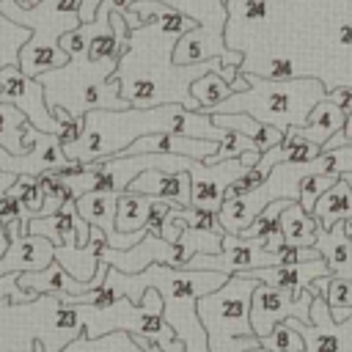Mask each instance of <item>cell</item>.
<instances>
[{"label":"cell","instance_id":"cell-1","mask_svg":"<svg viewBox=\"0 0 352 352\" xmlns=\"http://www.w3.org/2000/svg\"><path fill=\"white\" fill-rule=\"evenodd\" d=\"M250 88L234 91L212 113H250L261 124H272L280 132L289 126L305 124L311 107L327 96V85L316 77H292V80H264L245 74Z\"/></svg>","mask_w":352,"mask_h":352},{"label":"cell","instance_id":"cell-2","mask_svg":"<svg viewBox=\"0 0 352 352\" xmlns=\"http://www.w3.org/2000/svg\"><path fill=\"white\" fill-rule=\"evenodd\" d=\"M0 11L30 28V38L19 50V69L30 77H38L50 69L66 66L69 52L58 44L66 30H74L80 22V0H41L33 8L19 6L16 0H0Z\"/></svg>","mask_w":352,"mask_h":352},{"label":"cell","instance_id":"cell-3","mask_svg":"<svg viewBox=\"0 0 352 352\" xmlns=\"http://www.w3.org/2000/svg\"><path fill=\"white\" fill-rule=\"evenodd\" d=\"M118 63H94L88 55L69 58L66 66L50 69L36 80L44 85V96L50 107H66L74 116H85V110L104 107V110H126L132 107L121 96V85L113 77Z\"/></svg>","mask_w":352,"mask_h":352},{"label":"cell","instance_id":"cell-4","mask_svg":"<svg viewBox=\"0 0 352 352\" xmlns=\"http://www.w3.org/2000/svg\"><path fill=\"white\" fill-rule=\"evenodd\" d=\"M256 286L258 280L250 275H228L220 289L198 297L195 308L206 327L209 352H245L261 346L250 324V300Z\"/></svg>","mask_w":352,"mask_h":352},{"label":"cell","instance_id":"cell-5","mask_svg":"<svg viewBox=\"0 0 352 352\" xmlns=\"http://www.w3.org/2000/svg\"><path fill=\"white\" fill-rule=\"evenodd\" d=\"M316 292L308 286L300 294L289 292V289H278L270 283H261L253 289V300H250V324L256 330V336H267L280 319H300L305 324H311V305H314Z\"/></svg>","mask_w":352,"mask_h":352},{"label":"cell","instance_id":"cell-6","mask_svg":"<svg viewBox=\"0 0 352 352\" xmlns=\"http://www.w3.org/2000/svg\"><path fill=\"white\" fill-rule=\"evenodd\" d=\"M0 102H8L14 107H19L36 129L58 135V121H55V116L47 104L44 85L36 77L25 74L16 63L0 69Z\"/></svg>","mask_w":352,"mask_h":352},{"label":"cell","instance_id":"cell-7","mask_svg":"<svg viewBox=\"0 0 352 352\" xmlns=\"http://www.w3.org/2000/svg\"><path fill=\"white\" fill-rule=\"evenodd\" d=\"M305 336V352H352V316L336 322L330 316V305L324 297H314L311 305V324H300Z\"/></svg>","mask_w":352,"mask_h":352},{"label":"cell","instance_id":"cell-8","mask_svg":"<svg viewBox=\"0 0 352 352\" xmlns=\"http://www.w3.org/2000/svg\"><path fill=\"white\" fill-rule=\"evenodd\" d=\"M102 258L126 272V275H135L140 270H146L148 264H170V267H179L182 270V256L176 250V245L165 242L160 234H146L140 242H135L132 248L126 250H116V248H102Z\"/></svg>","mask_w":352,"mask_h":352},{"label":"cell","instance_id":"cell-9","mask_svg":"<svg viewBox=\"0 0 352 352\" xmlns=\"http://www.w3.org/2000/svg\"><path fill=\"white\" fill-rule=\"evenodd\" d=\"M116 201H118V192H107V190H91V192H82L80 198H74L77 204V212L91 223V226H99L107 236V248H116V250H126L132 248L135 242H140L148 228H140V231H132V234H121L116 228Z\"/></svg>","mask_w":352,"mask_h":352},{"label":"cell","instance_id":"cell-10","mask_svg":"<svg viewBox=\"0 0 352 352\" xmlns=\"http://www.w3.org/2000/svg\"><path fill=\"white\" fill-rule=\"evenodd\" d=\"M217 143L220 140L192 138V135H176V132H148V135L135 138L118 157L165 151V154H182V157H192V160H206L209 154L217 151Z\"/></svg>","mask_w":352,"mask_h":352},{"label":"cell","instance_id":"cell-11","mask_svg":"<svg viewBox=\"0 0 352 352\" xmlns=\"http://www.w3.org/2000/svg\"><path fill=\"white\" fill-rule=\"evenodd\" d=\"M132 192H143V195H154L162 201H170L176 206H192V182L187 170H160V168H148L143 173H138L129 187Z\"/></svg>","mask_w":352,"mask_h":352},{"label":"cell","instance_id":"cell-12","mask_svg":"<svg viewBox=\"0 0 352 352\" xmlns=\"http://www.w3.org/2000/svg\"><path fill=\"white\" fill-rule=\"evenodd\" d=\"M250 278L278 286V289H289L294 294H300L302 289H308L311 280L322 278V275H333L324 256L319 258H308V261H294V264H275V267H261V270H250Z\"/></svg>","mask_w":352,"mask_h":352},{"label":"cell","instance_id":"cell-13","mask_svg":"<svg viewBox=\"0 0 352 352\" xmlns=\"http://www.w3.org/2000/svg\"><path fill=\"white\" fill-rule=\"evenodd\" d=\"M107 245V236L99 226H91V239L88 245H55V261L77 280H91L96 275V267L102 261V248Z\"/></svg>","mask_w":352,"mask_h":352},{"label":"cell","instance_id":"cell-14","mask_svg":"<svg viewBox=\"0 0 352 352\" xmlns=\"http://www.w3.org/2000/svg\"><path fill=\"white\" fill-rule=\"evenodd\" d=\"M314 248L324 256L330 272L336 278H346L352 280V239L344 234L341 220H336L330 228L316 223V242Z\"/></svg>","mask_w":352,"mask_h":352},{"label":"cell","instance_id":"cell-15","mask_svg":"<svg viewBox=\"0 0 352 352\" xmlns=\"http://www.w3.org/2000/svg\"><path fill=\"white\" fill-rule=\"evenodd\" d=\"M344 121H346V116L341 113V107H338L330 96H324V99H319V102L311 107L305 124H300V126H289V129L297 132L300 138L311 140V143L324 146L336 132H341Z\"/></svg>","mask_w":352,"mask_h":352},{"label":"cell","instance_id":"cell-16","mask_svg":"<svg viewBox=\"0 0 352 352\" xmlns=\"http://www.w3.org/2000/svg\"><path fill=\"white\" fill-rule=\"evenodd\" d=\"M292 204V198H272L253 220H250V226H245L242 231H239V236H245V239H261V245L267 248V250H280L283 245H286V239H283V226H280V214H283V209Z\"/></svg>","mask_w":352,"mask_h":352},{"label":"cell","instance_id":"cell-17","mask_svg":"<svg viewBox=\"0 0 352 352\" xmlns=\"http://www.w3.org/2000/svg\"><path fill=\"white\" fill-rule=\"evenodd\" d=\"M74 217H77V204L74 198H69L55 214L28 217L22 223V234H38V236H47L52 245H66V242H74Z\"/></svg>","mask_w":352,"mask_h":352},{"label":"cell","instance_id":"cell-18","mask_svg":"<svg viewBox=\"0 0 352 352\" xmlns=\"http://www.w3.org/2000/svg\"><path fill=\"white\" fill-rule=\"evenodd\" d=\"M209 116H212V124H214V126L236 129V132L253 138L261 154L283 140V132H280L278 126H272V124H261V121L253 118L250 113H209Z\"/></svg>","mask_w":352,"mask_h":352},{"label":"cell","instance_id":"cell-19","mask_svg":"<svg viewBox=\"0 0 352 352\" xmlns=\"http://www.w3.org/2000/svg\"><path fill=\"white\" fill-rule=\"evenodd\" d=\"M33 352H44V344L38 338L33 344ZM58 352H146V349L135 341L132 333H126V330H110V333H104L99 338H88L85 333H80L74 341H69Z\"/></svg>","mask_w":352,"mask_h":352},{"label":"cell","instance_id":"cell-20","mask_svg":"<svg viewBox=\"0 0 352 352\" xmlns=\"http://www.w3.org/2000/svg\"><path fill=\"white\" fill-rule=\"evenodd\" d=\"M311 214H314L316 223L324 226V228H330L336 220L349 217V214H352V184H349L344 176H338V182L316 198Z\"/></svg>","mask_w":352,"mask_h":352},{"label":"cell","instance_id":"cell-21","mask_svg":"<svg viewBox=\"0 0 352 352\" xmlns=\"http://www.w3.org/2000/svg\"><path fill=\"white\" fill-rule=\"evenodd\" d=\"M154 201H157L154 195L121 190V192H118V201H116V228H118L121 234H132V231L146 228Z\"/></svg>","mask_w":352,"mask_h":352},{"label":"cell","instance_id":"cell-22","mask_svg":"<svg viewBox=\"0 0 352 352\" xmlns=\"http://www.w3.org/2000/svg\"><path fill=\"white\" fill-rule=\"evenodd\" d=\"M280 226H283V239L286 245H314L316 242V217L311 212H305L300 206V201H292L283 214H280Z\"/></svg>","mask_w":352,"mask_h":352},{"label":"cell","instance_id":"cell-23","mask_svg":"<svg viewBox=\"0 0 352 352\" xmlns=\"http://www.w3.org/2000/svg\"><path fill=\"white\" fill-rule=\"evenodd\" d=\"M234 94V88H231V82H226L223 77H220V72H204L201 77H195L192 82H190V96L198 102V107L204 110V113H212L220 102H226L228 96Z\"/></svg>","mask_w":352,"mask_h":352},{"label":"cell","instance_id":"cell-24","mask_svg":"<svg viewBox=\"0 0 352 352\" xmlns=\"http://www.w3.org/2000/svg\"><path fill=\"white\" fill-rule=\"evenodd\" d=\"M300 319L289 316V319H280L267 336H261V346L267 352H305V336L300 330Z\"/></svg>","mask_w":352,"mask_h":352},{"label":"cell","instance_id":"cell-25","mask_svg":"<svg viewBox=\"0 0 352 352\" xmlns=\"http://www.w3.org/2000/svg\"><path fill=\"white\" fill-rule=\"evenodd\" d=\"M176 250L182 256V267L195 256V253H220L223 250V234L209 231V228H192L184 226L182 236L176 239Z\"/></svg>","mask_w":352,"mask_h":352},{"label":"cell","instance_id":"cell-26","mask_svg":"<svg viewBox=\"0 0 352 352\" xmlns=\"http://www.w3.org/2000/svg\"><path fill=\"white\" fill-rule=\"evenodd\" d=\"M25 124H30V121L19 107L0 102V146H6L11 154H28L30 151V146L22 143Z\"/></svg>","mask_w":352,"mask_h":352},{"label":"cell","instance_id":"cell-27","mask_svg":"<svg viewBox=\"0 0 352 352\" xmlns=\"http://www.w3.org/2000/svg\"><path fill=\"white\" fill-rule=\"evenodd\" d=\"M28 38H30V28L8 19L0 11V69L19 63V50H22V44Z\"/></svg>","mask_w":352,"mask_h":352},{"label":"cell","instance_id":"cell-28","mask_svg":"<svg viewBox=\"0 0 352 352\" xmlns=\"http://www.w3.org/2000/svg\"><path fill=\"white\" fill-rule=\"evenodd\" d=\"M319 297H324V302L330 308H349L352 305V280L346 278H336V275H322L316 280L308 283Z\"/></svg>","mask_w":352,"mask_h":352},{"label":"cell","instance_id":"cell-29","mask_svg":"<svg viewBox=\"0 0 352 352\" xmlns=\"http://www.w3.org/2000/svg\"><path fill=\"white\" fill-rule=\"evenodd\" d=\"M220 129H223V138L217 143V151L204 160L206 165H214V162H223V160H234V157H239L248 148H258L253 138H248V135H242L236 129H226V126H220Z\"/></svg>","mask_w":352,"mask_h":352},{"label":"cell","instance_id":"cell-30","mask_svg":"<svg viewBox=\"0 0 352 352\" xmlns=\"http://www.w3.org/2000/svg\"><path fill=\"white\" fill-rule=\"evenodd\" d=\"M6 192H11L14 198H19L30 217H38V214H41L44 192H41V187H38V179H36V176H28V173L16 176V179H14V184H11Z\"/></svg>","mask_w":352,"mask_h":352},{"label":"cell","instance_id":"cell-31","mask_svg":"<svg viewBox=\"0 0 352 352\" xmlns=\"http://www.w3.org/2000/svg\"><path fill=\"white\" fill-rule=\"evenodd\" d=\"M336 182H338V173H308V176H302V182H300V198H297L300 206L305 212H314L316 198L324 190H330Z\"/></svg>","mask_w":352,"mask_h":352},{"label":"cell","instance_id":"cell-32","mask_svg":"<svg viewBox=\"0 0 352 352\" xmlns=\"http://www.w3.org/2000/svg\"><path fill=\"white\" fill-rule=\"evenodd\" d=\"M50 110H52V116L58 121V135L55 138L60 140V146H69V143L80 140V135L85 129V116H74L66 107H50Z\"/></svg>","mask_w":352,"mask_h":352},{"label":"cell","instance_id":"cell-33","mask_svg":"<svg viewBox=\"0 0 352 352\" xmlns=\"http://www.w3.org/2000/svg\"><path fill=\"white\" fill-rule=\"evenodd\" d=\"M38 294L25 292L19 286V272H8L0 275V305H22V302H33Z\"/></svg>","mask_w":352,"mask_h":352},{"label":"cell","instance_id":"cell-34","mask_svg":"<svg viewBox=\"0 0 352 352\" xmlns=\"http://www.w3.org/2000/svg\"><path fill=\"white\" fill-rule=\"evenodd\" d=\"M30 214H28V209L22 206V201L19 198H14L11 192H0V220L3 223H25Z\"/></svg>","mask_w":352,"mask_h":352},{"label":"cell","instance_id":"cell-35","mask_svg":"<svg viewBox=\"0 0 352 352\" xmlns=\"http://www.w3.org/2000/svg\"><path fill=\"white\" fill-rule=\"evenodd\" d=\"M184 217L179 214V206H170V212L165 214V220H162V228H160V236L165 239V242H170V245H176V239L182 236V231H184Z\"/></svg>","mask_w":352,"mask_h":352},{"label":"cell","instance_id":"cell-36","mask_svg":"<svg viewBox=\"0 0 352 352\" xmlns=\"http://www.w3.org/2000/svg\"><path fill=\"white\" fill-rule=\"evenodd\" d=\"M146 338H148V336H146ZM151 341H157L165 352H187V349H184V344H182V341L176 338V333L170 330V324H168V322H165V327H162Z\"/></svg>","mask_w":352,"mask_h":352},{"label":"cell","instance_id":"cell-37","mask_svg":"<svg viewBox=\"0 0 352 352\" xmlns=\"http://www.w3.org/2000/svg\"><path fill=\"white\" fill-rule=\"evenodd\" d=\"M327 96L341 107V113H344V116H349V113H352V85H336V88H330V91H327Z\"/></svg>","mask_w":352,"mask_h":352},{"label":"cell","instance_id":"cell-38","mask_svg":"<svg viewBox=\"0 0 352 352\" xmlns=\"http://www.w3.org/2000/svg\"><path fill=\"white\" fill-rule=\"evenodd\" d=\"M14 179H16V173H11V170H3V168H0V192H6V190L14 184Z\"/></svg>","mask_w":352,"mask_h":352},{"label":"cell","instance_id":"cell-39","mask_svg":"<svg viewBox=\"0 0 352 352\" xmlns=\"http://www.w3.org/2000/svg\"><path fill=\"white\" fill-rule=\"evenodd\" d=\"M8 245H11V236H8V231H6V223L0 220V256L8 250Z\"/></svg>","mask_w":352,"mask_h":352},{"label":"cell","instance_id":"cell-40","mask_svg":"<svg viewBox=\"0 0 352 352\" xmlns=\"http://www.w3.org/2000/svg\"><path fill=\"white\" fill-rule=\"evenodd\" d=\"M330 316H333L336 322H344L346 316H352V305H349V308H330Z\"/></svg>","mask_w":352,"mask_h":352},{"label":"cell","instance_id":"cell-41","mask_svg":"<svg viewBox=\"0 0 352 352\" xmlns=\"http://www.w3.org/2000/svg\"><path fill=\"white\" fill-rule=\"evenodd\" d=\"M341 135H344V143H352V113L346 116V121L341 126Z\"/></svg>","mask_w":352,"mask_h":352},{"label":"cell","instance_id":"cell-42","mask_svg":"<svg viewBox=\"0 0 352 352\" xmlns=\"http://www.w3.org/2000/svg\"><path fill=\"white\" fill-rule=\"evenodd\" d=\"M245 352H267L264 346H253V349H245Z\"/></svg>","mask_w":352,"mask_h":352},{"label":"cell","instance_id":"cell-43","mask_svg":"<svg viewBox=\"0 0 352 352\" xmlns=\"http://www.w3.org/2000/svg\"><path fill=\"white\" fill-rule=\"evenodd\" d=\"M344 179H346V182L352 184V170H349V173H344Z\"/></svg>","mask_w":352,"mask_h":352}]
</instances>
